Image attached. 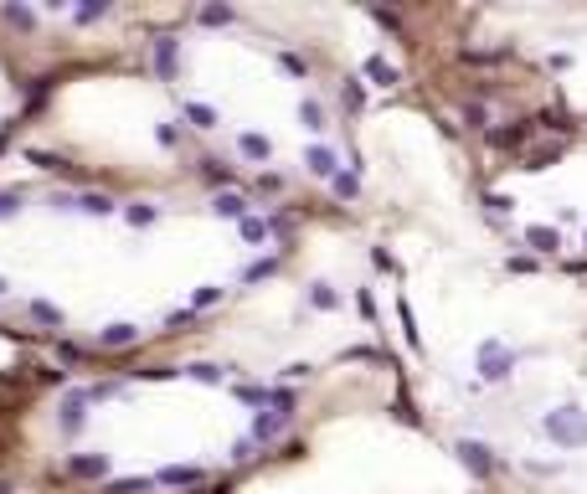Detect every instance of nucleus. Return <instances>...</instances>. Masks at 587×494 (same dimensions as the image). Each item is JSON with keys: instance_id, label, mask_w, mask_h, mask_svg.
<instances>
[{"instance_id": "22", "label": "nucleus", "mask_w": 587, "mask_h": 494, "mask_svg": "<svg viewBox=\"0 0 587 494\" xmlns=\"http://www.w3.org/2000/svg\"><path fill=\"white\" fill-rule=\"evenodd\" d=\"M216 299H222V289H196V299H191V304H196V309H211Z\"/></svg>"}, {"instance_id": "15", "label": "nucleus", "mask_w": 587, "mask_h": 494, "mask_svg": "<svg viewBox=\"0 0 587 494\" xmlns=\"http://www.w3.org/2000/svg\"><path fill=\"white\" fill-rule=\"evenodd\" d=\"M310 304H314V309H335V304H340V294H335L330 284H314V294H310Z\"/></svg>"}, {"instance_id": "13", "label": "nucleus", "mask_w": 587, "mask_h": 494, "mask_svg": "<svg viewBox=\"0 0 587 494\" xmlns=\"http://www.w3.org/2000/svg\"><path fill=\"white\" fill-rule=\"evenodd\" d=\"M155 68H160V73H170V68H176V41H170V36H160V41H155Z\"/></svg>"}, {"instance_id": "8", "label": "nucleus", "mask_w": 587, "mask_h": 494, "mask_svg": "<svg viewBox=\"0 0 587 494\" xmlns=\"http://www.w3.org/2000/svg\"><path fill=\"white\" fill-rule=\"evenodd\" d=\"M284 422H289V412H278V407H273V412H263V417L253 422V438H273Z\"/></svg>"}, {"instance_id": "2", "label": "nucleus", "mask_w": 587, "mask_h": 494, "mask_svg": "<svg viewBox=\"0 0 587 494\" xmlns=\"http://www.w3.org/2000/svg\"><path fill=\"white\" fill-rule=\"evenodd\" d=\"M510 366H515V355L499 345V340H485V345H480V376L485 381H505Z\"/></svg>"}, {"instance_id": "6", "label": "nucleus", "mask_w": 587, "mask_h": 494, "mask_svg": "<svg viewBox=\"0 0 587 494\" xmlns=\"http://www.w3.org/2000/svg\"><path fill=\"white\" fill-rule=\"evenodd\" d=\"M366 77H371L376 88H391V82H397V68H391L386 57H366Z\"/></svg>"}, {"instance_id": "12", "label": "nucleus", "mask_w": 587, "mask_h": 494, "mask_svg": "<svg viewBox=\"0 0 587 494\" xmlns=\"http://www.w3.org/2000/svg\"><path fill=\"white\" fill-rule=\"evenodd\" d=\"M98 340H103V345H134V325H108Z\"/></svg>"}, {"instance_id": "1", "label": "nucleus", "mask_w": 587, "mask_h": 494, "mask_svg": "<svg viewBox=\"0 0 587 494\" xmlns=\"http://www.w3.org/2000/svg\"><path fill=\"white\" fill-rule=\"evenodd\" d=\"M546 433H551L561 448H577V443H587V422L567 407V412H551V417H546Z\"/></svg>"}, {"instance_id": "29", "label": "nucleus", "mask_w": 587, "mask_h": 494, "mask_svg": "<svg viewBox=\"0 0 587 494\" xmlns=\"http://www.w3.org/2000/svg\"><path fill=\"white\" fill-rule=\"evenodd\" d=\"M0 294H6V278H0Z\"/></svg>"}, {"instance_id": "19", "label": "nucleus", "mask_w": 587, "mask_h": 494, "mask_svg": "<svg viewBox=\"0 0 587 494\" xmlns=\"http://www.w3.org/2000/svg\"><path fill=\"white\" fill-rule=\"evenodd\" d=\"M397 314H402V330H407V340L418 345V319H412V304H407V299H397Z\"/></svg>"}, {"instance_id": "14", "label": "nucleus", "mask_w": 587, "mask_h": 494, "mask_svg": "<svg viewBox=\"0 0 587 494\" xmlns=\"http://www.w3.org/2000/svg\"><path fill=\"white\" fill-rule=\"evenodd\" d=\"M196 479H201V468H160L155 484H196Z\"/></svg>"}, {"instance_id": "23", "label": "nucleus", "mask_w": 587, "mask_h": 494, "mask_svg": "<svg viewBox=\"0 0 587 494\" xmlns=\"http://www.w3.org/2000/svg\"><path fill=\"white\" fill-rule=\"evenodd\" d=\"M253 448H258V438H237V443H232V458H237V463L253 458Z\"/></svg>"}, {"instance_id": "11", "label": "nucleus", "mask_w": 587, "mask_h": 494, "mask_svg": "<svg viewBox=\"0 0 587 494\" xmlns=\"http://www.w3.org/2000/svg\"><path fill=\"white\" fill-rule=\"evenodd\" d=\"M78 206H83V211H93V217H108V211H114V201H108L103 190H88V196H78Z\"/></svg>"}, {"instance_id": "5", "label": "nucleus", "mask_w": 587, "mask_h": 494, "mask_svg": "<svg viewBox=\"0 0 587 494\" xmlns=\"http://www.w3.org/2000/svg\"><path fill=\"white\" fill-rule=\"evenodd\" d=\"M304 160H310V170H314V176H330V181H335V149H330V144H314Z\"/></svg>"}, {"instance_id": "27", "label": "nucleus", "mask_w": 587, "mask_h": 494, "mask_svg": "<svg viewBox=\"0 0 587 494\" xmlns=\"http://www.w3.org/2000/svg\"><path fill=\"white\" fill-rule=\"evenodd\" d=\"M149 479H124V484H114V494H139Z\"/></svg>"}, {"instance_id": "20", "label": "nucleus", "mask_w": 587, "mask_h": 494, "mask_svg": "<svg viewBox=\"0 0 587 494\" xmlns=\"http://www.w3.org/2000/svg\"><path fill=\"white\" fill-rule=\"evenodd\" d=\"M129 222H134V227H149V222H155V206H129Z\"/></svg>"}, {"instance_id": "17", "label": "nucleus", "mask_w": 587, "mask_h": 494, "mask_svg": "<svg viewBox=\"0 0 587 494\" xmlns=\"http://www.w3.org/2000/svg\"><path fill=\"white\" fill-rule=\"evenodd\" d=\"M103 468H108L103 458H73V474H78V479H98Z\"/></svg>"}, {"instance_id": "28", "label": "nucleus", "mask_w": 587, "mask_h": 494, "mask_svg": "<svg viewBox=\"0 0 587 494\" xmlns=\"http://www.w3.org/2000/svg\"><path fill=\"white\" fill-rule=\"evenodd\" d=\"M191 376H196V381H216L222 371H216V366H191Z\"/></svg>"}, {"instance_id": "10", "label": "nucleus", "mask_w": 587, "mask_h": 494, "mask_svg": "<svg viewBox=\"0 0 587 494\" xmlns=\"http://www.w3.org/2000/svg\"><path fill=\"white\" fill-rule=\"evenodd\" d=\"M243 155H248V160H268L273 144H268L263 134H243Z\"/></svg>"}, {"instance_id": "26", "label": "nucleus", "mask_w": 587, "mask_h": 494, "mask_svg": "<svg viewBox=\"0 0 587 494\" xmlns=\"http://www.w3.org/2000/svg\"><path fill=\"white\" fill-rule=\"evenodd\" d=\"M16 201H21L16 190H0V217H16Z\"/></svg>"}, {"instance_id": "18", "label": "nucleus", "mask_w": 587, "mask_h": 494, "mask_svg": "<svg viewBox=\"0 0 587 494\" xmlns=\"http://www.w3.org/2000/svg\"><path fill=\"white\" fill-rule=\"evenodd\" d=\"M186 119H191L196 129H211V124H216V109H206V103H191V109H186Z\"/></svg>"}, {"instance_id": "3", "label": "nucleus", "mask_w": 587, "mask_h": 494, "mask_svg": "<svg viewBox=\"0 0 587 494\" xmlns=\"http://www.w3.org/2000/svg\"><path fill=\"white\" fill-rule=\"evenodd\" d=\"M83 422H88V397H68V402H62V427H68V433H78V427Z\"/></svg>"}, {"instance_id": "4", "label": "nucleus", "mask_w": 587, "mask_h": 494, "mask_svg": "<svg viewBox=\"0 0 587 494\" xmlns=\"http://www.w3.org/2000/svg\"><path fill=\"white\" fill-rule=\"evenodd\" d=\"M459 458L474 468V474H490V468H495V458H490L485 443H459Z\"/></svg>"}, {"instance_id": "21", "label": "nucleus", "mask_w": 587, "mask_h": 494, "mask_svg": "<svg viewBox=\"0 0 587 494\" xmlns=\"http://www.w3.org/2000/svg\"><path fill=\"white\" fill-rule=\"evenodd\" d=\"M299 114H304V124H310V129H324V114H319V103H314V98H310V103H304V109H299Z\"/></svg>"}, {"instance_id": "16", "label": "nucleus", "mask_w": 587, "mask_h": 494, "mask_svg": "<svg viewBox=\"0 0 587 494\" xmlns=\"http://www.w3.org/2000/svg\"><path fill=\"white\" fill-rule=\"evenodd\" d=\"M237 227H243V242H263L268 237V222H258V217H243Z\"/></svg>"}, {"instance_id": "7", "label": "nucleus", "mask_w": 587, "mask_h": 494, "mask_svg": "<svg viewBox=\"0 0 587 494\" xmlns=\"http://www.w3.org/2000/svg\"><path fill=\"white\" fill-rule=\"evenodd\" d=\"M526 242H531L536 252H556V247H561V237H556V227H531V232H526Z\"/></svg>"}, {"instance_id": "24", "label": "nucleus", "mask_w": 587, "mask_h": 494, "mask_svg": "<svg viewBox=\"0 0 587 494\" xmlns=\"http://www.w3.org/2000/svg\"><path fill=\"white\" fill-rule=\"evenodd\" d=\"M31 314L41 319V325H62V314H57L52 304H31Z\"/></svg>"}, {"instance_id": "9", "label": "nucleus", "mask_w": 587, "mask_h": 494, "mask_svg": "<svg viewBox=\"0 0 587 494\" xmlns=\"http://www.w3.org/2000/svg\"><path fill=\"white\" fill-rule=\"evenodd\" d=\"M216 211H222V217H237V222H243V217H248V201H243V196H232V190H222V196H216Z\"/></svg>"}, {"instance_id": "25", "label": "nucleus", "mask_w": 587, "mask_h": 494, "mask_svg": "<svg viewBox=\"0 0 587 494\" xmlns=\"http://www.w3.org/2000/svg\"><path fill=\"white\" fill-rule=\"evenodd\" d=\"M356 190H361L356 176H335V196H356Z\"/></svg>"}]
</instances>
